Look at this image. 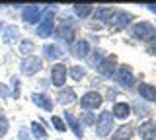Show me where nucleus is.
Wrapping results in <instances>:
<instances>
[{
	"mask_svg": "<svg viewBox=\"0 0 156 140\" xmlns=\"http://www.w3.org/2000/svg\"><path fill=\"white\" fill-rule=\"evenodd\" d=\"M58 12H61L58 4H47V6H43V18L33 27V35L37 39H43V43H47V39H53V33L57 29V14Z\"/></svg>",
	"mask_w": 156,
	"mask_h": 140,
	"instance_id": "obj_1",
	"label": "nucleus"
},
{
	"mask_svg": "<svg viewBox=\"0 0 156 140\" xmlns=\"http://www.w3.org/2000/svg\"><path fill=\"white\" fill-rule=\"evenodd\" d=\"M43 68H45V62L39 55H31V56H26V59L20 60L18 64V72L20 76L23 78H35V76H41Z\"/></svg>",
	"mask_w": 156,
	"mask_h": 140,
	"instance_id": "obj_2",
	"label": "nucleus"
},
{
	"mask_svg": "<svg viewBox=\"0 0 156 140\" xmlns=\"http://www.w3.org/2000/svg\"><path fill=\"white\" fill-rule=\"evenodd\" d=\"M96 136L98 138H109L111 132L115 130V119L111 115L109 109H104L100 115L96 117Z\"/></svg>",
	"mask_w": 156,
	"mask_h": 140,
	"instance_id": "obj_3",
	"label": "nucleus"
},
{
	"mask_svg": "<svg viewBox=\"0 0 156 140\" xmlns=\"http://www.w3.org/2000/svg\"><path fill=\"white\" fill-rule=\"evenodd\" d=\"M133 20H135V16L131 12H127V10H113L111 16H109V20L105 22V27L109 31H123V29H127V27L133 23Z\"/></svg>",
	"mask_w": 156,
	"mask_h": 140,
	"instance_id": "obj_4",
	"label": "nucleus"
},
{
	"mask_svg": "<svg viewBox=\"0 0 156 140\" xmlns=\"http://www.w3.org/2000/svg\"><path fill=\"white\" fill-rule=\"evenodd\" d=\"M111 80H113L115 86H119L121 90H131L136 84V76H135V72L129 64H117Z\"/></svg>",
	"mask_w": 156,
	"mask_h": 140,
	"instance_id": "obj_5",
	"label": "nucleus"
},
{
	"mask_svg": "<svg viewBox=\"0 0 156 140\" xmlns=\"http://www.w3.org/2000/svg\"><path fill=\"white\" fill-rule=\"evenodd\" d=\"M43 18V6L39 4H23V8L20 10V22L27 27H35Z\"/></svg>",
	"mask_w": 156,
	"mask_h": 140,
	"instance_id": "obj_6",
	"label": "nucleus"
},
{
	"mask_svg": "<svg viewBox=\"0 0 156 140\" xmlns=\"http://www.w3.org/2000/svg\"><path fill=\"white\" fill-rule=\"evenodd\" d=\"M47 78H49V82H51V88H55V90L65 88V86H66V80H68V66L62 60L51 64Z\"/></svg>",
	"mask_w": 156,
	"mask_h": 140,
	"instance_id": "obj_7",
	"label": "nucleus"
},
{
	"mask_svg": "<svg viewBox=\"0 0 156 140\" xmlns=\"http://www.w3.org/2000/svg\"><path fill=\"white\" fill-rule=\"evenodd\" d=\"M131 35H133V39H136V41L148 43L156 37V27H154V23H150L148 20H140V22L133 23Z\"/></svg>",
	"mask_w": 156,
	"mask_h": 140,
	"instance_id": "obj_8",
	"label": "nucleus"
},
{
	"mask_svg": "<svg viewBox=\"0 0 156 140\" xmlns=\"http://www.w3.org/2000/svg\"><path fill=\"white\" fill-rule=\"evenodd\" d=\"M65 55H66V51L62 49L61 45H57L55 41H47L39 47V56L43 59V62L47 60V62H51V64H55V62H61Z\"/></svg>",
	"mask_w": 156,
	"mask_h": 140,
	"instance_id": "obj_9",
	"label": "nucleus"
},
{
	"mask_svg": "<svg viewBox=\"0 0 156 140\" xmlns=\"http://www.w3.org/2000/svg\"><path fill=\"white\" fill-rule=\"evenodd\" d=\"M76 103H78V107H80V111H96L104 105V95L98 90H88L78 97Z\"/></svg>",
	"mask_w": 156,
	"mask_h": 140,
	"instance_id": "obj_10",
	"label": "nucleus"
},
{
	"mask_svg": "<svg viewBox=\"0 0 156 140\" xmlns=\"http://www.w3.org/2000/svg\"><path fill=\"white\" fill-rule=\"evenodd\" d=\"M29 101H31L39 111H45V113H51V115L55 113V105L57 103L49 94H45V91H37V90L31 91V94H29Z\"/></svg>",
	"mask_w": 156,
	"mask_h": 140,
	"instance_id": "obj_11",
	"label": "nucleus"
},
{
	"mask_svg": "<svg viewBox=\"0 0 156 140\" xmlns=\"http://www.w3.org/2000/svg\"><path fill=\"white\" fill-rule=\"evenodd\" d=\"M90 53H92V45H90V41H88V39H84V37H78V39L68 47V55H70L72 59H76L78 62L86 60Z\"/></svg>",
	"mask_w": 156,
	"mask_h": 140,
	"instance_id": "obj_12",
	"label": "nucleus"
},
{
	"mask_svg": "<svg viewBox=\"0 0 156 140\" xmlns=\"http://www.w3.org/2000/svg\"><path fill=\"white\" fill-rule=\"evenodd\" d=\"M61 117L65 119V123H66V128L70 130L72 134H74V138H78V140H84V128H82L80 121H78V115H74L70 109H65V111H62V115H61Z\"/></svg>",
	"mask_w": 156,
	"mask_h": 140,
	"instance_id": "obj_13",
	"label": "nucleus"
},
{
	"mask_svg": "<svg viewBox=\"0 0 156 140\" xmlns=\"http://www.w3.org/2000/svg\"><path fill=\"white\" fill-rule=\"evenodd\" d=\"M115 68H117V59H115V55H105L104 60H101L94 70H96V74L100 76V78H113Z\"/></svg>",
	"mask_w": 156,
	"mask_h": 140,
	"instance_id": "obj_14",
	"label": "nucleus"
},
{
	"mask_svg": "<svg viewBox=\"0 0 156 140\" xmlns=\"http://www.w3.org/2000/svg\"><path fill=\"white\" fill-rule=\"evenodd\" d=\"M20 39H22V27H20L18 23H6L0 41H2L6 47H12V45H18Z\"/></svg>",
	"mask_w": 156,
	"mask_h": 140,
	"instance_id": "obj_15",
	"label": "nucleus"
},
{
	"mask_svg": "<svg viewBox=\"0 0 156 140\" xmlns=\"http://www.w3.org/2000/svg\"><path fill=\"white\" fill-rule=\"evenodd\" d=\"M76 101H78V95H76V90H74V86H65V88L57 90L55 103L62 105V107H68V105L76 103Z\"/></svg>",
	"mask_w": 156,
	"mask_h": 140,
	"instance_id": "obj_16",
	"label": "nucleus"
},
{
	"mask_svg": "<svg viewBox=\"0 0 156 140\" xmlns=\"http://www.w3.org/2000/svg\"><path fill=\"white\" fill-rule=\"evenodd\" d=\"M135 130H136L135 134H139L140 140H156V121L154 119L143 121Z\"/></svg>",
	"mask_w": 156,
	"mask_h": 140,
	"instance_id": "obj_17",
	"label": "nucleus"
},
{
	"mask_svg": "<svg viewBox=\"0 0 156 140\" xmlns=\"http://www.w3.org/2000/svg\"><path fill=\"white\" fill-rule=\"evenodd\" d=\"M136 94L144 103H154L156 101V86L148 84V82H139L136 86Z\"/></svg>",
	"mask_w": 156,
	"mask_h": 140,
	"instance_id": "obj_18",
	"label": "nucleus"
},
{
	"mask_svg": "<svg viewBox=\"0 0 156 140\" xmlns=\"http://www.w3.org/2000/svg\"><path fill=\"white\" fill-rule=\"evenodd\" d=\"M16 47H18V53H20L22 59L35 55V51H37V43H35V39H31V37H22Z\"/></svg>",
	"mask_w": 156,
	"mask_h": 140,
	"instance_id": "obj_19",
	"label": "nucleus"
},
{
	"mask_svg": "<svg viewBox=\"0 0 156 140\" xmlns=\"http://www.w3.org/2000/svg\"><path fill=\"white\" fill-rule=\"evenodd\" d=\"M111 12H113V6H96L94 12L90 16L92 23H100V26H105V22L109 20Z\"/></svg>",
	"mask_w": 156,
	"mask_h": 140,
	"instance_id": "obj_20",
	"label": "nucleus"
},
{
	"mask_svg": "<svg viewBox=\"0 0 156 140\" xmlns=\"http://www.w3.org/2000/svg\"><path fill=\"white\" fill-rule=\"evenodd\" d=\"M111 115L117 121H127L131 117V103L129 101H115L111 107Z\"/></svg>",
	"mask_w": 156,
	"mask_h": 140,
	"instance_id": "obj_21",
	"label": "nucleus"
},
{
	"mask_svg": "<svg viewBox=\"0 0 156 140\" xmlns=\"http://www.w3.org/2000/svg\"><path fill=\"white\" fill-rule=\"evenodd\" d=\"M92 12H94V4H72L70 6V14L78 22L80 20H90Z\"/></svg>",
	"mask_w": 156,
	"mask_h": 140,
	"instance_id": "obj_22",
	"label": "nucleus"
},
{
	"mask_svg": "<svg viewBox=\"0 0 156 140\" xmlns=\"http://www.w3.org/2000/svg\"><path fill=\"white\" fill-rule=\"evenodd\" d=\"M135 136V127L131 123H125L121 127H117L113 132H111V140H131Z\"/></svg>",
	"mask_w": 156,
	"mask_h": 140,
	"instance_id": "obj_23",
	"label": "nucleus"
},
{
	"mask_svg": "<svg viewBox=\"0 0 156 140\" xmlns=\"http://www.w3.org/2000/svg\"><path fill=\"white\" fill-rule=\"evenodd\" d=\"M27 128H29V134H31V138H33V140H49V132H47V128L43 127V125L39 123L37 119H35V121H29Z\"/></svg>",
	"mask_w": 156,
	"mask_h": 140,
	"instance_id": "obj_24",
	"label": "nucleus"
},
{
	"mask_svg": "<svg viewBox=\"0 0 156 140\" xmlns=\"http://www.w3.org/2000/svg\"><path fill=\"white\" fill-rule=\"evenodd\" d=\"M131 113H135V117L139 119H150L152 115V109H150V103H144V101H133L131 103Z\"/></svg>",
	"mask_w": 156,
	"mask_h": 140,
	"instance_id": "obj_25",
	"label": "nucleus"
},
{
	"mask_svg": "<svg viewBox=\"0 0 156 140\" xmlns=\"http://www.w3.org/2000/svg\"><path fill=\"white\" fill-rule=\"evenodd\" d=\"M22 76L18 74H12L10 76V82H8V88H10V99L18 101L20 97H22Z\"/></svg>",
	"mask_w": 156,
	"mask_h": 140,
	"instance_id": "obj_26",
	"label": "nucleus"
},
{
	"mask_svg": "<svg viewBox=\"0 0 156 140\" xmlns=\"http://www.w3.org/2000/svg\"><path fill=\"white\" fill-rule=\"evenodd\" d=\"M88 76V70H86V66H82V64H72V66H68V78H70L72 82H76V84H80L82 80H84Z\"/></svg>",
	"mask_w": 156,
	"mask_h": 140,
	"instance_id": "obj_27",
	"label": "nucleus"
},
{
	"mask_svg": "<svg viewBox=\"0 0 156 140\" xmlns=\"http://www.w3.org/2000/svg\"><path fill=\"white\" fill-rule=\"evenodd\" d=\"M49 125H51L53 130H55V132H58V134H65V132H68L65 119H62L61 115H57V113H53V115H51V121H49Z\"/></svg>",
	"mask_w": 156,
	"mask_h": 140,
	"instance_id": "obj_28",
	"label": "nucleus"
},
{
	"mask_svg": "<svg viewBox=\"0 0 156 140\" xmlns=\"http://www.w3.org/2000/svg\"><path fill=\"white\" fill-rule=\"evenodd\" d=\"M107 55V53H104L100 49V47H96V49H92V53L88 55V59H86V62H88V66H92V68H96L98 64H100L101 60H104V56Z\"/></svg>",
	"mask_w": 156,
	"mask_h": 140,
	"instance_id": "obj_29",
	"label": "nucleus"
},
{
	"mask_svg": "<svg viewBox=\"0 0 156 140\" xmlns=\"http://www.w3.org/2000/svg\"><path fill=\"white\" fill-rule=\"evenodd\" d=\"M78 121H80L82 128H90V127L96 125V113H94V111H80Z\"/></svg>",
	"mask_w": 156,
	"mask_h": 140,
	"instance_id": "obj_30",
	"label": "nucleus"
},
{
	"mask_svg": "<svg viewBox=\"0 0 156 140\" xmlns=\"http://www.w3.org/2000/svg\"><path fill=\"white\" fill-rule=\"evenodd\" d=\"M10 119H8V115L4 113L2 109H0V138H6L8 136V132H10Z\"/></svg>",
	"mask_w": 156,
	"mask_h": 140,
	"instance_id": "obj_31",
	"label": "nucleus"
},
{
	"mask_svg": "<svg viewBox=\"0 0 156 140\" xmlns=\"http://www.w3.org/2000/svg\"><path fill=\"white\" fill-rule=\"evenodd\" d=\"M16 140H33V138H31V134H29V128H27V125H20V127H18Z\"/></svg>",
	"mask_w": 156,
	"mask_h": 140,
	"instance_id": "obj_32",
	"label": "nucleus"
},
{
	"mask_svg": "<svg viewBox=\"0 0 156 140\" xmlns=\"http://www.w3.org/2000/svg\"><path fill=\"white\" fill-rule=\"evenodd\" d=\"M37 88H39L37 91H45V94L49 91V88H51V82H49L47 76H41V78L37 80Z\"/></svg>",
	"mask_w": 156,
	"mask_h": 140,
	"instance_id": "obj_33",
	"label": "nucleus"
},
{
	"mask_svg": "<svg viewBox=\"0 0 156 140\" xmlns=\"http://www.w3.org/2000/svg\"><path fill=\"white\" fill-rule=\"evenodd\" d=\"M0 99H10V88L4 82H0Z\"/></svg>",
	"mask_w": 156,
	"mask_h": 140,
	"instance_id": "obj_34",
	"label": "nucleus"
},
{
	"mask_svg": "<svg viewBox=\"0 0 156 140\" xmlns=\"http://www.w3.org/2000/svg\"><path fill=\"white\" fill-rule=\"evenodd\" d=\"M146 53H148L150 56H156V37H154L152 41L146 43Z\"/></svg>",
	"mask_w": 156,
	"mask_h": 140,
	"instance_id": "obj_35",
	"label": "nucleus"
},
{
	"mask_svg": "<svg viewBox=\"0 0 156 140\" xmlns=\"http://www.w3.org/2000/svg\"><path fill=\"white\" fill-rule=\"evenodd\" d=\"M115 97H117V90L111 86V88H107V99L109 101H115Z\"/></svg>",
	"mask_w": 156,
	"mask_h": 140,
	"instance_id": "obj_36",
	"label": "nucleus"
},
{
	"mask_svg": "<svg viewBox=\"0 0 156 140\" xmlns=\"http://www.w3.org/2000/svg\"><path fill=\"white\" fill-rule=\"evenodd\" d=\"M143 8H146L150 14H154V16H156V4H143Z\"/></svg>",
	"mask_w": 156,
	"mask_h": 140,
	"instance_id": "obj_37",
	"label": "nucleus"
},
{
	"mask_svg": "<svg viewBox=\"0 0 156 140\" xmlns=\"http://www.w3.org/2000/svg\"><path fill=\"white\" fill-rule=\"evenodd\" d=\"M6 20H2V18H0V37H2V31H4V27H6Z\"/></svg>",
	"mask_w": 156,
	"mask_h": 140,
	"instance_id": "obj_38",
	"label": "nucleus"
}]
</instances>
